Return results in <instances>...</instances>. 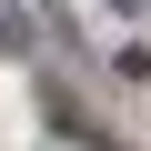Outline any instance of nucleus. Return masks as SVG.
<instances>
[{"label": "nucleus", "mask_w": 151, "mask_h": 151, "mask_svg": "<svg viewBox=\"0 0 151 151\" xmlns=\"http://www.w3.org/2000/svg\"><path fill=\"white\" fill-rule=\"evenodd\" d=\"M30 50H40V40H30V20H20V10H0V60H30Z\"/></svg>", "instance_id": "1"}, {"label": "nucleus", "mask_w": 151, "mask_h": 151, "mask_svg": "<svg viewBox=\"0 0 151 151\" xmlns=\"http://www.w3.org/2000/svg\"><path fill=\"white\" fill-rule=\"evenodd\" d=\"M111 10H121V20H131V10H141V0H111Z\"/></svg>", "instance_id": "2"}]
</instances>
